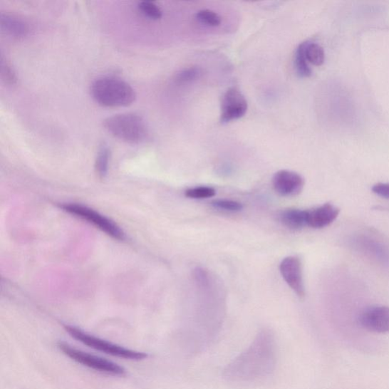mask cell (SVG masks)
<instances>
[{
    "label": "cell",
    "instance_id": "19",
    "mask_svg": "<svg viewBox=\"0 0 389 389\" xmlns=\"http://www.w3.org/2000/svg\"><path fill=\"white\" fill-rule=\"evenodd\" d=\"M216 191L209 187H194L186 191V197L193 199H209L215 196Z\"/></svg>",
    "mask_w": 389,
    "mask_h": 389
},
{
    "label": "cell",
    "instance_id": "4",
    "mask_svg": "<svg viewBox=\"0 0 389 389\" xmlns=\"http://www.w3.org/2000/svg\"><path fill=\"white\" fill-rule=\"evenodd\" d=\"M64 329L71 336L96 351L109 354V356L131 361H142L146 359L147 353L125 348L113 344L106 340L95 337L75 326L65 325Z\"/></svg>",
    "mask_w": 389,
    "mask_h": 389
},
{
    "label": "cell",
    "instance_id": "12",
    "mask_svg": "<svg viewBox=\"0 0 389 389\" xmlns=\"http://www.w3.org/2000/svg\"><path fill=\"white\" fill-rule=\"evenodd\" d=\"M0 26L7 36L19 40L26 38L30 31L28 23L14 15L2 14L0 16Z\"/></svg>",
    "mask_w": 389,
    "mask_h": 389
},
{
    "label": "cell",
    "instance_id": "22",
    "mask_svg": "<svg viewBox=\"0 0 389 389\" xmlns=\"http://www.w3.org/2000/svg\"><path fill=\"white\" fill-rule=\"evenodd\" d=\"M202 75L199 68L191 67L181 71L177 76V81L179 83H189L197 80Z\"/></svg>",
    "mask_w": 389,
    "mask_h": 389
},
{
    "label": "cell",
    "instance_id": "1",
    "mask_svg": "<svg viewBox=\"0 0 389 389\" xmlns=\"http://www.w3.org/2000/svg\"><path fill=\"white\" fill-rule=\"evenodd\" d=\"M276 338L269 330H263L249 347L224 370L227 379L235 382H251L265 378L276 368Z\"/></svg>",
    "mask_w": 389,
    "mask_h": 389
},
{
    "label": "cell",
    "instance_id": "8",
    "mask_svg": "<svg viewBox=\"0 0 389 389\" xmlns=\"http://www.w3.org/2000/svg\"><path fill=\"white\" fill-rule=\"evenodd\" d=\"M361 326L371 333L385 334L389 333V307L371 306L361 313L359 318Z\"/></svg>",
    "mask_w": 389,
    "mask_h": 389
},
{
    "label": "cell",
    "instance_id": "16",
    "mask_svg": "<svg viewBox=\"0 0 389 389\" xmlns=\"http://www.w3.org/2000/svg\"><path fill=\"white\" fill-rule=\"evenodd\" d=\"M295 68L297 74L301 78L310 77L312 74L311 68L308 66L304 53V42L299 45L295 54Z\"/></svg>",
    "mask_w": 389,
    "mask_h": 389
},
{
    "label": "cell",
    "instance_id": "14",
    "mask_svg": "<svg viewBox=\"0 0 389 389\" xmlns=\"http://www.w3.org/2000/svg\"><path fill=\"white\" fill-rule=\"evenodd\" d=\"M304 53L308 63L315 66H321L325 61V52L319 44L311 42H304Z\"/></svg>",
    "mask_w": 389,
    "mask_h": 389
},
{
    "label": "cell",
    "instance_id": "2",
    "mask_svg": "<svg viewBox=\"0 0 389 389\" xmlns=\"http://www.w3.org/2000/svg\"><path fill=\"white\" fill-rule=\"evenodd\" d=\"M90 95L100 106L105 108L128 107L135 101L134 89L123 79L105 76L95 80L90 86Z\"/></svg>",
    "mask_w": 389,
    "mask_h": 389
},
{
    "label": "cell",
    "instance_id": "15",
    "mask_svg": "<svg viewBox=\"0 0 389 389\" xmlns=\"http://www.w3.org/2000/svg\"><path fill=\"white\" fill-rule=\"evenodd\" d=\"M110 157V148L105 142H103L100 145L95 162L96 172L100 177H105L107 175Z\"/></svg>",
    "mask_w": 389,
    "mask_h": 389
},
{
    "label": "cell",
    "instance_id": "23",
    "mask_svg": "<svg viewBox=\"0 0 389 389\" xmlns=\"http://www.w3.org/2000/svg\"><path fill=\"white\" fill-rule=\"evenodd\" d=\"M373 192L385 199H389V184H377L373 187Z\"/></svg>",
    "mask_w": 389,
    "mask_h": 389
},
{
    "label": "cell",
    "instance_id": "17",
    "mask_svg": "<svg viewBox=\"0 0 389 389\" xmlns=\"http://www.w3.org/2000/svg\"><path fill=\"white\" fill-rule=\"evenodd\" d=\"M196 19L201 24L208 27H219L222 24L221 16L209 9L199 11Z\"/></svg>",
    "mask_w": 389,
    "mask_h": 389
},
{
    "label": "cell",
    "instance_id": "13",
    "mask_svg": "<svg viewBox=\"0 0 389 389\" xmlns=\"http://www.w3.org/2000/svg\"><path fill=\"white\" fill-rule=\"evenodd\" d=\"M307 211L300 209H288L280 214V221L286 227L291 230H300L307 226Z\"/></svg>",
    "mask_w": 389,
    "mask_h": 389
},
{
    "label": "cell",
    "instance_id": "18",
    "mask_svg": "<svg viewBox=\"0 0 389 389\" xmlns=\"http://www.w3.org/2000/svg\"><path fill=\"white\" fill-rule=\"evenodd\" d=\"M138 9L145 17L152 20H158L162 17V11L155 3L142 1L138 4Z\"/></svg>",
    "mask_w": 389,
    "mask_h": 389
},
{
    "label": "cell",
    "instance_id": "11",
    "mask_svg": "<svg viewBox=\"0 0 389 389\" xmlns=\"http://www.w3.org/2000/svg\"><path fill=\"white\" fill-rule=\"evenodd\" d=\"M340 209L336 205L326 203L319 207L307 211L308 227L320 229L333 224L338 217Z\"/></svg>",
    "mask_w": 389,
    "mask_h": 389
},
{
    "label": "cell",
    "instance_id": "6",
    "mask_svg": "<svg viewBox=\"0 0 389 389\" xmlns=\"http://www.w3.org/2000/svg\"><path fill=\"white\" fill-rule=\"evenodd\" d=\"M61 208L68 213L76 215L80 219L93 224L114 239L123 240L125 238L124 233L115 223L95 210L86 207V206L77 204H65L61 205Z\"/></svg>",
    "mask_w": 389,
    "mask_h": 389
},
{
    "label": "cell",
    "instance_id": "10",
    "mask_svg": "<svg viewBox=\"0 0 389 389\" xmlns=\"http://www.w3.org/2000/svg\"><path fill=\"white\" fill-rule=\"evenodd\" d=\"M274 190L282 197H295L300 194L304 186V180L291 170H280L272 180Z\"/></svg>",
    "mask_w": 389,
    "mask_h": 389
},
{
    "label": "cell",
    "instance_id": "21",
    "mask_svg": "<svg viewBox=\"0 0 389 389\" xmlns=\"http://www.w3.org/2000/svg\"><path fill=\"white\" fill-rule=\"evenodd\" d=\"M1 78L7 85H14L17 82V77L14 68L1 56Z\"/></svg>",
    "mask_w": 389,
    "mask_h": 389
},
{
    "label": "cell",
    "instance_id": "7",
    "mask_svg": "<svg viewBox=\"0 0 389 389\" xmlns=\"http://www.w3.org/2000/svg\"><path fill=\"white\" fill-rule=\"evenodd\" d=\"M247 108L244 95L236 88H229L222 102L221 122L227 123L243 118Z\"/></svg>",
    "mask_w": 389,
    "mask_h": 389
},
{
    "label": "cell",
    "instance_id": "3",
    "mask_svg": "<svg viewBox=\"0 0 389 389\" xmlns=\"http://www.w3.org/2000/svg\"><path fill=\"white\" fill-rule=\"evenodd\" d=\"M105 130L115 138L128 143L139 144L147 137L144 119L135 113H120L104 121Z\"/></svg>",
    "mask_w": 389,
    "mask_h": 389
},
{
    "label": "cell",
    "instance_id": "9",
    "mask_svg": "<svg viewBox=\"0 0 389 389\" xmlns=\"http://www.w3.org/2000/svg\"><path fill=\"white\" fill-rule=\"evenodd\" d=\"M281 276L297 296L304 299L305 288L303 279L302 263L300 259L289 256L283 259L280 265Z\"/></svg>",
    "mask_w": 389,
    "mask_h": 389
},
{
    "label": "cell",
    "instance_id": "5",
    "mask_svg": "<svg viewBox=\"0 0 389 389\" xmlns=\"http://www.w3.org/2000/svg\"><path fill=\"white\" fill-rule=\"evenodd\" d=\"M57 346H58V348L66 356L89 369L115 376H123L125 374V370L121 365L107 359L93 356V354L78 350L67 344V343L61 341Z\"/></svg>",
    "mask_w": 389,
    "mask_h": 389
},
{
    "label": "cell",
    "instance_id": "20",
    "mask_svg": "<svg viewBox=\"0 0 389 389\" xmlns=\"http://www.w3.org/2000/svg\"><path fill=\"white\" fill-rule=\"evenodd\" d=\"M214 208L227 212H237L242 211L244 206L242 203L236 201L219 199L212 202Z\"/></svg>",
    "mask_w": 389,
    "mask_h": 389
}]
</instances>
